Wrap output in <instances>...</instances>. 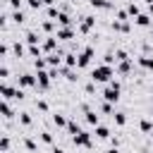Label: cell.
Masks as SVG:
<instances>
[{
    "instance_id": "cell-45",
    "label": "cell",
    "mask_w": 153,
    "mask_h": 153,
    "mask_svg": "<svg viewBox=\"0 0 153 153\" xmlns=\"http://www.w3.org/2000/svg\"><path fill=\"white\" fill-rule=\"evenodd\" d=\"M151 115H153V105H151Z\"/></svg>"
},
{
    "instance_id": "cell-2",
    "label": "cell",
    "mask_w": 153,
    "mask_h": 153,
    "mask_svg": "<svg viewBox=\"0 0 153 153\" xmlns=\"http://www.w3.org/2000/svg\"><path fill=\"white\" fill-rule=\"evenodd\" d=\"M120 91H122L120 81H110V84L105 86V91H103V98H105L108 103H117V100H120Z\"/></svg>"
},
{
    "instance_id": "cell-16",
    "label": "cell",
    "mask_w": 153,
    "mask_h": 153,
    "mask_svg": "<svg viewBox=\"0 0 153 153\" xmlns=\"http://www.w3.org/2000/svg\"><path fill=\"white\" fill-rule=\"evenodd\" d=\"M60 62H62V55L60 53H50L48 55V65L50 67H60Z\"/></svg>"
},
{
    "instance_id": "cell-13",
    "label": "cell",
    "mask_w": 153,
    "mask_h": 153,
    "mask_svg": "<svg viewBox=\"0 0 153 153\" xmlns=\"http://www.w3.org/2000/svg\"><path fill=\"white\" fill-rule=\"evenodd\" d=\"M86 122H88V124H93V127H98V122H100V120H98V112L86 108Z\"/></svg>"
},
{
    "instance_id": "cell-4",
    "label": "cell",
    "mask_w": 153,
    "mask_h": 153,
    "mask_svg": "<svg viewBox=\"0 0 153 153\" xmlns=\"http://www.w3.org/2000/svg\"><path fill=\"white\" fill-rule=\"evenodd\" d=\"M91 57H93V45H86V48L79 53V62H76V67H88Z\"/></svg>"
},
{
    "instance_id": "cell-41",
    "label": "cell",
    "mask_w": 153,
    "mask_h": 153,
    "mask_svg": "<svg viewBox=\"0 0 153 153\" xmlns=\"http://www.w3.org/2000/svg\"><path fill=\"white\" fill-rule=\"evenodd\" d=\"M41 29H43V31H53V22H43Z\"/></svg>"
},
{
    "instance_id": "cell-27",
    "label": "cell",
    "mask_w": 153,
    "mask_h": 153,
    "mask_svg": "<svg viewBox=\"0 0 153 153\" xmlns=\"http://www.w3.org/2000/svg\"><path fill=\"white\" fill-rule=\"evenodd\" d=\"M33 67H36V72H43V69L48 67V60H43V57H36V60H33Z\"/></svg>"
},
{
    "instance_id": "cell-38",
    "label": "cell",
    "mask_w": 153,
    "mask_h": 153,
    "mask_svg": "<svg viewBox=\"0 0 153 153\" xmlns=\"http://www.w3.org/2000/svg\"><path fill=\"white\" fill-rule=\"evenodd\" d=\"M36 108H38L41 112H48V103H45V100H36Z\"/></svg>"
},
{
    "instance_id": "cell-15",
    "label": "cell",
    "mask_w": 153,
    "mask_h": 153,
    "mask_svg": "<svg viewBox=\"0 0 153 153\" xmlns=\"http://www.w3.org/2000/svg\"><path fill=\"white\" fill-rule=\"evenodd\" d=\"M91 2V7H96V10H110L112 7V2H108V0H88Z\"/></svg>"
},
{
    "instance_id": "cell-21",
    "label": "cell",
    "mask_w": 153,
    "mask_h": 153,
    "mask_svg": "<svg viewBox=\"0 0 153 153\" xmlns=\"http://www.w3.org/2000/svg\"><path fill=\"white\" fill-rule=\"evenodd\" d=\"M96 136H98V139H110V129L103 127V124H98V127H96Z\"/></svg>"
},
{
    "instance_id": "cell-6",
    "label": "cell",
    "mask_w": 153,
    "mask_h": 153,
    "mask_svg": "<svg viewBox=\"0 0 153 153\" xmlns=\"http://www.w3.org/2000/svg\"><path fill=\"white\" fill-rule=\"evenodd\" d=\"M74 146H81V148H91V134L88 131H79L76 136H72Z\"/></svg>"
},
{
    "instance_id": "cell-7",
    "label": "cell",
    "mask_w": 153,
    "mask_h": 153,
    "mask_svg": "<svg viewBox=\"0 0 153 153\" xmlns=\"http://www.w3.org/2000/svg\"><path fill=\"white\" fill-rule=\"evenodd\" d=\"M93 24H96V17H91V14H86V17H81V24H79V31H81V33H88V31L93 29Z\"/></svg>"
},
{
    "instance_id": "cell-18",
    "label": "cell",
    "mask_w": 153,
    "mask_h": 153,
    "mask_svg": "<svg viewBox=\"0 0 153 153\" xmlns=\"http://www.w3.org/2000/svg\"><path fill=\"white\" fill-rule=\"evenodd\" d=\"M76 62H79V55H74V53H67L65 55V65L67 67H76Z\"/></svg>"
},
{
    "instance_id": "cell-17",
    "label": "cell",
    "mask_w": 153,
    "mask_h": 153,
    "mask_svg": "<svg viewBox=\"0 0 153 153\" xmlns=\"http://www.w3.org/2000/svg\"><path fill=\"white\" fill-rule=\"evenodd\" d=\"M134 22H136V26H148V24H151V14H143V12H141Z\"/></svg>"
},
{
    "instance_id": "cell-20",
    "label": "cell",
    "mask_w": 153,
    "mask_h": 153,
    "mask_svg": "<svg viewBox=\"0 0 153 153\" xmlns=\"http://www.w3.org/2000/svg\"><path fill=\"white\" fill-rule=\"evenodd\" d=\"M53 122H55L57 127H67V122H69V120H67L62 112H55V115H53Z\"/></svg>"
},
{
    "instance_id": "cell-34",
    "label": "cell",
    "mask_w": 153,
    "mask_h": 153,
    "mask_svg": "<svg viewBox=\"0 0 153 153\" xmlns=\"http://www.w3.org/2000/svg\"><path fill=\"white\" fill-rule=\"evenodd\" d=\"M29 55L31 57H41V45H29Z\"/></svg>"
},
{
    "instance_id": "cell-42",
    "label": "cell",
    "mask_w": 153,
    "mask_h": 153,
    "mask_svg": "<svg viewBox=\"0 0 153 153\" xmlns=\"http://www.w3.org/2000/svg\"><path fill=\"white\" fill-rule=\"evenodd\" d=\"M53 153H65V151H62V148H57V146H55V148H53Z\"/></svg>"
},
{
    "instance_id": "cell-23",
    "label": "cell",
    "mask_w": 153,
    "mask_h": 153,
    "mask_svg": "<svg viewBox=\"0 0 153 153\" xmlns=\"http://www.w3.org/2000/svg\"><path fill=\"white\" fill-rule=\"evenodd\" d=\"M24 19H26V17H24L22 10H14V12H12V22H14V24H24Z\"/></svg>"
},
{
    "instance_id": "cell-44",
    "label": "cell",
    "mask_w": 153,
    "mask_h": 153,
    "mask_svg": "<svg viewBox=\"0 0 153 153\" xmlns=\"http://www.w3.org/2000/svg\"><path fill=\"white\" fill-rule=\"evenodd\" d=\"M108 153H120V151H117V148H110V151H108Z\"/></svg>"
},
{
    "instance_id": "cell-30",
    "label": "cell",
    "mask_w": 153,
    "mask_h": 153,
    "mask_svg": "<svg viewBox=\"0 0 153 153\" xmlns=\"http://www.w3.org/2000/svg\"><path fill=\"white\" fill-rule=\"evenodd\" d=\"M127 14H131V17H139V14H141V10H139V5H134V2H129V5H127Z\"/></svg>"
},
{
    "instance_id": "cell-39",
    "label": "cell",
    "mask_w": 153,
    "mask_h": 153,
    "mask_svg": "<svg viewBox=\"0 0 153 153\" xmlns=\"http://www.w3.org/2000/svg\"><path fill=\"white\" fill-rule=\"evenodd\" d=\"M100 110H103L105 115H110V112H112V103H108V100H105V103L100 105Z\"/></svg>"
},
{
    "instance_id": "cell-43",
    "label": "cell",
    "mask_w": 153,
    "mask_h": 153,
    "mask_svg": "<svg viewBox=\"0 0 153 153\" xmlns=\"http://www.w3.org/2000/svg\"><path fill=\"white\" fill-rule=\"evenodd\" d=\"M148 14H153V5H148Z\"/></svg>"
},
{
    "instance_id": "cell-12",
    "label": "cell",
    "mask_w": 153,
    "mask_h": 153,
    "mask_svg": "<svg viewBox=\"0 0 153 153\" xmlns=\"http://www.w3.org/2000/svg\"><path fill=\"white\" fill-rule=\"evenodd\" d=\"M0 110H2V117H5V120H12V117H14V112H12V108H10V100H2V103H0Z\"/></svg>"
},
{
    "instance_id": "cell-35",
    "label": "cell",
    "mask_w": 153,
    "mask_h": 153,
    "mask_svg": "<svg viewBox=\"0 0 153 153\" xmlns=\"http://www.w3.org/2000/svg\"><path fill=\"white\" fill-rule=\"evenodd\" d=\"M24 146H26L29 151H36V141H33L31 136H26V139H24Z\"/></svg>"
},
{
    "instance_id": "cell-9",
    "label": "cell",
    "mask_w": 153,
    "mask_h": 153,
    "mask_svg": "<svg viewBox=\"0 0 153 153\" xmlns=\"http://www.w3.org/2000/svg\"><path fill=\"white\" fill-rule=\"evenodd\" d=\"M43 50H48V55L50 53H57V36H48L45 41H43V45H41Z\"/></svg>"
},
{
    "instance_id": "cell-22",
    "label": "cell",
    "mask_w": 153,
    "mask_h": 153,
    "mask_svg": "<svg viewBox=\"0 0 153 153\" xmlns=\"http://www.w3.org/2000/svg\"><path fill=\"white\" fill-rule=\"evenodd\" d=\"M12 53H14V57H24V45L19 41H14L12 43Z\"/></svg>"
},
{
    "instance_id": "cell-11",
    "label": "cell",
    "mask_w": 153,
    "mask_h": 153,
    "mask_svg": "<svg viewBox=\"0 0 153 153\" xmlns=\"http://www.w3.org/2000/svg\"><path fill=\"white\" fill-rule=\"evenodd\" d=\"M136 62H139L141 67H146V69H151V72H153V57H151V55H139V57H136Z\"/></svg>"
},
{
    "instance_id": "cell-24",
    "label": "cell",
    "mask_w": 153,
    "mask_h": 153,
    "mask_svg": "<svg viewBox=\"0 0 153 153\" xmlns=\"http://www.w3.org/2000/svg\"><path fill=\"white\" fill-rule=\"evenodd\" d=\"M57 22H60L62 26H72V19H69L67 12H60V14H57Z\"/></svg>"
},
{
    "instance_id": "cell-31",
    "label": "cell",
    "mask_w": 153,
    "mask_h": 153,
    "mask_svg": "<svg viewBox=\"0 0 153 153\" xmlns=\"http://www.w3.org/2000/svg\"><path fill=\"white\" fill-rule=\"evenodd\" d=\"M112 117H115V124H120V127L127 124V115H124V112H115Z\"/></svg>"
},
{
    "instance_id": "cell-40",
    "label": "cell",
    "mask_w": 153,
    "mask_h": 153,
    "mask_svg": "<svg viewBox=\"0 0 153 153\" xmlns=\"http://www.w3.org/2000/svg\"><path fill=\"white\" fill-rule=\"evenodd\" d=\"M26 2H29V7H31V10H38V7L43 5V0H26Z\"/></svg>"
},
{
    "instance_id": "cell-33",
    "label": "cell",
    "mask_w": 153,
    "mask_h": 153,
    "mask_svg": "<svg viewBox=\"0 0 153 153\" xmlns=\"http://www.w3.org/2000/svg\"><path fill=\"white\" fill-rule=\"evenodd\" d=\"M19 122H22L24 127H29V124H31V115H29V112H19Z\"/></svg>"
},
{
    "instance_id": "cell-37",
    "label": "cell",
    "mask_w": 153,
    "mask_h": 153,
    "mask_svg": "<svg viewBox=\"0 0 153 153\" xmlns=\"http://www.w3.org/2000/svg\"><path fill=\"white\" fill-rule=\"evenodd\" d=\"M7 5H10V10L14 12V10H19V7H22V0H7Z\"/></svg>"
},
{
    "instance_id": "cell-3",
    "label": "cell",
    "mask_w": 153,
    "mask_h": 153,
    "mask_svg": "<svg viewBox=\"0 0 153 153\" xmlns=\"http://www.w3.org/2000/svg\"><path fill=\"white\" fill-rule=\"evenodd\" d=\"M17 86H19V88H29V86H38V81H36L33 74H26V72H24V74L17 76Z\"/></svg>"
},
{
    "instance_id": "cell-26",
    "label": "cell",
    "mask_w": 153,
    "mask_h": 153,
    "mask_svg": "<svg viewBox=\"0 0 153 153\" xmlns=\"http://www.w3.org/2000/svg\"><path fill=\"white\" fill-rule=\"evenodd\" d=\"M38 41H41V38H38L36 31H26V43H29V45H36Z\"/></svg>"
},
{
    "instance_id": "cell-32",
    "label": "cell",
    "mask_w": 153,
    "mask_h": 153,
    "mask_svg": "<svg viewBox=\"0 0 153 153\" xmlns=\"http://www.w3.org/2000/svg\"><path fill=\"white\" fill-rule=\"evenodd\" d=\"M0 76H2V81L10 76V65H7V60H5V62H2V67H0Z\"/></svg>"
},
{
    "instance_id": "cell-14",
    "label": "cell",
    "mask_w": 153,
    "mask_h": 153,
    "mask_svg": "<svg viewBox=\"0 0 153 153\" xmlns=\"http://www.w3.org/2000/svg\"><path fill=\"white\" fill-rule=\"evenodd\" d=\"M139 127H141V131H143V134H153V122H151L148 117H143V120L139 122Z\"/></svg>"
},
{
    "instance_id": "cell-28",
    "label": "cell",
    "mask_w": 153,
    "mask_h": 153,
    "mask_svg": "<svg viewBox=\"0 0 153 153\" xmlns=\"http://www.w3.org/2000/svg\"><path fill=\"white\" fill-rule=\"evenodd\" d=\"M67 131H69V134H72V136H76V134H79V131H81V129H79V124H76V122H74V120H69V122H67Z\"/></svg>"
},
{
    "instance_id": "cell-25",
    "label": "cell",
    "mask_w": 153,
    "mask_h": 153,
    "mask_svg": "<svg viewBox=\"0 0 153 153\" xmlns=\"http://www.w3.org/2000/svg\"><path fill=\"white\" fill-rule=\"evenodd\" d=\"M112 29H115V31L127 33V31H129V24H127V22H112Z\"/></svg>"
},
{
    "instance_id": "cell-19",
    "label": "cell",
    "mask_w": 153,
    "mask_h": 153,
    "mask_svg": "<svg viewBox=\"0 0 153 153\" xmlns=\"http://www.w3.org/2000/svg\"><path fill=\"white\" fill-rule=\"evenodd\" d=\"M117 72H120V74H129V72H131V57H129V60H124V62H120Z\"/></svg>"
},
{
    "instance_id": "cell-8",
    "label": "cell",
    "mask_w": 153,
    "mask_h": 153,
    "mask_svg": "<svg viewBox=\"0 0 153 153\" xmlns=\"http://www.w3.org/2000/svg\"><path fill=\"white\" fill-rule=\"evenodd\" d=\"M74 38V29L72 26H60L57 29V41H72Z\"/></svg>"
},
{
    "instance_id": "cell-5",
    "label": "cell",
    "mask_w": 153,
    "mask_h": 153,
    "mask_svg": "<svg viewBox=\"0 0 153 153\" xmlns=\"http://www.w3.org/2000/svg\"><path fill=\"white\" fill-rule=\"evenodd\" d=\"M0 93H2V100H17V86H10L7 81H2Z\"/></svg>"
},
{
    "instance_id": "cell-29",
    "label": "cell",
    "mask_w": 153,
    "mask_h": 153,
    "mask_svg": "<svg viewBox=\"0 0 153 153\" xmlns=\"http://www.w3.org/2000/svg\"><path fill=\"white\" fill-rule=\"evenodd\" d=\"M0 151H2V153H10V134H2V141H0Z\"/></svg>"
},
{
    "instance_id": "cell-36",
    "label": "cell",
    "mask_w": 153,
    "mask_h": 153,
    "mask_svg": "<svg viewBox=\"0 0 153 153\" xmlns=\"http://www.w3.org/2000/svg\"><path fill=\"white\" fill-rule=\"evenodd\" d=\"M41 141H43V143H53V134H48V131H41Z\"/></svg>"
},
{
    "instance_id": "cell-10",
    "label": "cell",
    "mask_w": 153,
    "mask_h": 153,
    "mask_svg": "<svg viewBox=\"0 0 153 153\" xmlns=\"http://www.w3.org/2000/svg\"><path fill=\"white\" fill-rule=\"evenodd\" d=\"M36 81H38V88L45 91V88L50 86V74H48L45 69H43V72H36Z\"/></svg>"
},
{
    "instance_id": "cell-1",
    "label": "cell",
    "mask_w": 153,
    "mask_h": 153,
    "mask_svg": "<svg viewBox=\"0 0 153 153\" xmlns=\"http://www.w3.org/2000/svg\"><path fill=\"white\" fill-rule=\"evenodd\" d=\"M115 76V69L110 65H98L93 72H91V81H100V84H110Z\"/></svg>"
}]
</instances>
